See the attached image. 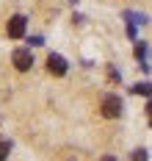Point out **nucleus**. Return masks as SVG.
Listing matches in <instances>:
<instances>
[{"mask_svg": "<svg viewBox=\"0 0 152 161\" xmlns=\"http://www.w3.org/2000/svg\"><path fill=\"white\" fill-rule=\"evenodd\" d=\"M100 111H102V117H108V119H116V117H122V97L105 95V97H102Z\"/></svg>", "mask_w": 152, "mask_h": 161, "instance_id": "1", "label": "nucleus"}, {"mask_svg": "<svg viewBox=\"0 0 152 161\" xmlns=\"http://www.w3.org/2000/svg\"><path fill=\"white\" fill-rule=\"evenodd\" d=\"M25 31H28V19H25L22 14L11 17V19H8V25H6V33H8L11 39H22Z\"/></svg>", "mask_w": 152, "mask_h": 161, "instance_id": "2", "label": "nucleus"}, {"mask_svg": "<svg viewBox=\"0 0 152 161\" xmlns=\"http://www.w3.org/2000/svg\"><path fill=\"white\" fill-rule=\"evenodd\" d=\"M11 61H14V67H17L19 72H28V69L33 67V53H31V50H25V47H19V50H14Z\"/></svg>", "mask_w": 152, "mask_h": 161, "instance_id": "3", "label": "nucleus"}, {"mask_svg": "<svg viewBox=\"0 0 152 161\" xmlns=\"http://www.w3.org/2000/svg\"><path fill=\"white\" fill-rule=\"evenodd\" d=\"M67 58L64 56H58V53H50L47 56V72L55 75V78H61V75H67Z\"/></svg>", "mask_w": 152, "mask_h": 161, "instance_id": "4", "label": "nucleus"}, {"mask_svg": "<svg viewBox=\"0 0 152 161\" xmlns=\"http://www.w3.org/2000/svg\"><path fill=\"white\" fill-rule=\"evenodd\" d=\"M133 95H152V83H147V80H141V83H135L133 86Z\"/></svg>", "mask_w": 152, "mask_h": 161, "instance_id": "5", "label": "nucleus"}, {"mask_svg": "<svg viewBox=\"0 0 152 161\" xmlns=\"http://www.w3.org/2000/svg\"><path fill=\"white\" fill-rule=\"evenodd\" d=\"M135 58H138V61H141V64H144V56H147V47H144V42H135Z\"/></svg>", "mask_w": 152, "mask_h": 161, "instance_id": "6", "label": "nucleus"}, {"mask_svg": "<svg viewBox=\"0 0 152 161\" xmlns=\"http://www.w3.org/2000/svg\"><path fill=\"white\" fill-rule=\"evenodd\" d=\"M8 153H11V145H8V142H0V161L8 158Z\"/></svg>", "mask_w": 152, "mask_h": 161, "instance_id": "7", "label": "nucleus"}, {"mask_svg": "<svg viewBox=\"0 0 152 161\" xmlns=\"http://www.w3.org/2000/svg\"><path fill=\"white\" fill-rule=\"evenodd\" d=\"M133 161H149V158H147V150H144V147L133 150Z\"/></svg>", "mask_w": 152, "mask_h": 161, "instance_id": "8", "label": "nucleus"}, {"mask_svg": "<svg viewBox=\"0 0 152 161\" xmlns=\"http://www.w3.org/2000/svg\"><path fill=\"white\" fill-rule=\"evenodd\" d=\"M108 78H111V80H114V83H116V80H122V75H119L116 69H114V67H111V69H108Z\"/></svg>", "mask_w": 152, "mask_h": 161, "instance_id": "9", "label": "nucleus"}, {"mask_svg": "<svg viewBox=\"0 0 152 161\" xmlns=\"http://www.w3.org/2000/svg\"><path fill=\"white\" fill-rule=\"evenodd\" d=\"M147 114H149V119H152V100L147 103Z\"/></svg>", "mask_w": 152, "mask_h": 161, "instance_id": "10", "label": "nucleus"}, {"mask_svg": "<svg viewBox=\"0 0 152 161\" xmlns=\"http://www.w3.org/2000/svg\"><path fill=\"white\" fill-rule=\"evenodd\" d=\"M102 161H116V158H114V156H105V158H102Z\"/></svg>", "mask_w": 152, "mask_h": 161, "instance_id": "11", "label": "nucleus"}, {"mask_svg": "<svg viewBox=\"0 0 152 161\" xmlns=\"http://www.w3.org/2000/svg\"><path fill=\"white\" fill-rule=\"evenodd\" d=\"M149 125H152V119H149Z\"/></svg>", "mask_w": 152, "mask_h": 161, "instance_id": "12", "label": "nucleus"}]
</instances>
